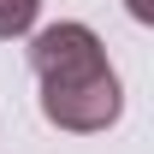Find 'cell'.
I'll list each match as a JSON object with an SVG mask.
<instances>
[{"label":"cell","mask_w":154,"mask_h":154,"mask_svg":"<svg viewBox=\"0 0 154 154\" xmlns=\"http://www.w3.org/2000/svg\"><path fill=\"white\" fill-rule=\"evenodd\" d=\"M30 71L42 83V119L71 136H95L125 113V89L89 24H48L30 42Z\"/></svg>","instance_id":"obj_1"},{"label":"cell","mask_w":154,"mask_h":154,"mask_svg":"<svg viewBox=\"0 0 154 154\" xmlns=\"http://www.w3.org/2000/svg\"><path fill=\"white\" fill-rule=\"evenodd\" d=\"M42 18V0H0V42H12V36H30Z\"/></svg>","instance_id":"obj_2"}]
</instances>
